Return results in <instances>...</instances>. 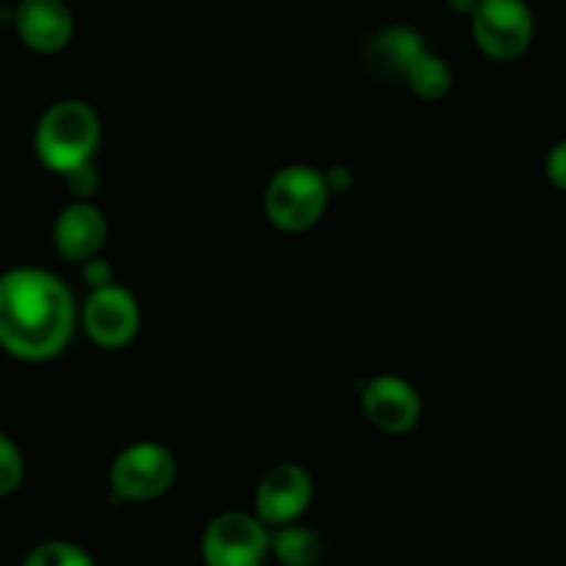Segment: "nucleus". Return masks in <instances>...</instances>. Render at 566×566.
<instances>
[{"label":"nucleus","mask_w":566,"mask_h":566,"mask_svg":"<svg viewBox=\"0 0 566 566\" xmlns=\"http://www.w3.org/2000/svg\"><path fill=\"white\" fill-rule=\"evenodd\" d=\"M75 298L55 274L20 265L0 276V346L25 363L59 357L75 332Z\"/></svg>","instance_id":"f257e3e1"},{"label":"nucleus","mask_w":566,"mask_h":566,"mask_svg":"<svg viewBox=\"0 0 566 566\" xmlns=\"http://www.w3.org/2000/svg\"><path fill=\"white\" fill-rule=\"evenodd\" d=\"M97 144L99 119L92 105L81 99H61L50 105L33 136L39 160L55 175H70L77 166L92 164Z\"/></svg>","instance_id":"f03ea898"},{"label":"nucleus","mask_w":566,"mask_h":566,"mask_svg":"<svg viewBox=\"0 0 566 566\" xmlns=\"http://www.w3.org/2000/svg\"><path fill=\"white\" fill-rule=\"evenodd\" d=\"M473 42L486 59L509 61L523 59L536 36V17L528 0H481L470 17Z\"/></svg>","instance_id":"7ed1b4c3"},{"label":"nucleus","mask_w":566,"mask_h":566,"mask_svg":"<svg viewBox=\"0 0 566 566\" xmlns=\"http://www.w3.org/2000/svg\"><path fill=\"white\" fill-rule=\"evenodd\" d=\"M324 175L313 166H287L265 188V216L276 230L302 232L318 224L329 205Z\"/></svg>","instance_id":"20e7f679"},{"label":"nucleus","mask_w":566,"mask_h":566,"mask_svg":"<svg viewBox=\"0 0 566 566\" xmlns=\"http://www.w3.org/2000/svg\"><path fill=\"white\" fill-rule=\"evenodd\" d=\"M269 553L271 534L254 514H219L202 536L205 566H263Z\"/></svg>","instance_id":"39448f33"},{"label":"nucleus","mask_w":566,"mask_h":566,"mask_svg":"<svg viewBox=\"0 0 566 566\" xmlns=\"http://www.w3.org/2000/svg\"><path fill=\"white\" fill-rule=\"evenodd\" d=\"M175 479V453L158 442H136L125 448L111 468V486L122 501H153L171 490Z\"/></svg>","instance_id":"423d86ee"},{"label":"nucleus","mask_w":566,"mask_h":566,"mask_svg":"<svg viewBox=\"0 0 566 566\" xmlns=\"http://www.w3.org/2000/svg\"><path fill=\"white\" fill-rule=\"evenodd\" d=\"M313 503V479L298 464H276L260 479L254 512L263 525H293Z\"/></svg>","instance_id":"0eeeda50"},{"label":"nucleus","mask_w":566,"mask_h":566,"mask_svg":"<svg viewBox=\"0 0 566 566\" xmlns=\"http://www.w3.org/2000/svg\"><path fill=\"white\" fill-rule=\"evenodd\" d=\"M142 313L130 291L119 285H105L92 291L86 307H83V326L86 335L103 348H122L136 337Z\"/></svg>","instance_id":"6e6552de"},{"label":"nucleus","mask_w":566,"mask_h":566,"mask_svg":"<svg viewBox=\"0 0 566 566\" xmlns=\"http://www.w3.org/2000/svg\"><path fill=\"white\" fill-rule=\"evenodd\" d=\"M363 412L368 423L385 434H407L415 429L423 415V403H420L418 390L401 376H374L365 381L363 387Z\"/></svg>","instance_id":"1a4fd4ad"},{"label":"nucleus","mask_w":566,"mask_h":566,"mask_svg":"<svg viewBox=\"0 0 566 566\" xmlns=\"http://www.w3.org/2000/svg\"><path fill=\"white\" fill-rule=\"evenodd\" d=\"M11 22L20 42L39 55L61 53L75 33V20L64 0H20Z\"/></svg>","instance_id":"9d476101"},{"label":"nucleus","mask_w":566,"mask_h":566,"mask_svg":"<svg viewBox=\"0 0 566 566\" xmlns=\"http://www.w3.org/2000/svg\"><path fill=\"white\" fill-rule=\"evenodd\" d=\"M108 238V221L103 210L88 202H75L64 208L55 219L53 243L55 252L72 263H88L103 249Z\"/></svg>","instance_id":"9b49d317"},{"label":"nucleus","mask_w":566,"mask_h":566,"mask_svg":"<svg viewBox=\"0 0 566 566\" xmlns=\"http://www.w3.org/2000/svg\"><path fill=\"white\" fill-rule=\"evenodd\" d=\"M426 50L423 36L409 25H387L370 39L368 61L370 70L379 72L381 77H401Z\"/></svg>","instance_id":"f8f14e48"},{"label":"nucleus","mask_w":566,"mask_h":566,"mask_svg":"<svg viewBox=\"0 0 566 566\" xmlns=\"http://www.w3.org/2000/svg\"><path fill=\"white\" fill-rule=\"evenodd\" d=\"M271 556L282 566H318L324 542L304 525H282L271 534Z\"/></svg>","instance_id":"ddd939ff"},{"label":"nucleus","mask_w":566,"mask_h":566,"mask_svg":"<svg viewBox=\"0 0 566 566\" xmlns=\"http://www.w3.org/2000/svg\"><path fill=\"white\" fill-rule=\"evenodd\" d=\"M403 83H407L420 99H442L451 92L453 72L451 66L446 64V59L423 50V53L412 61L407 75H403Z\"/></svg>","instance_id":"4468645a"},{"label":"nucleus","mask_w":566,"mask_h":566,"mask_svg":"<svg viewBox=\"0 0 566 566\" xmlns=\"http://www.w3.org/2000/svg\"><path fill=\"white\" fill-rule=\"evenodd\" d=\"M22 566H94L92 556L72 542H44L25 556Z\"/></svg>","instance_id":"2eb2a0df"},{"label":"nucleus","mask_w":566,"mask_h":566,"mask_svg":"<svg viewBox=\"0 0 566 566\" xmlns=\"http://www.w3.org/2000/svg\"><path fill=\"white\" fill-rule=\"evenodd\" d=\"M22 479H25V462L20 448L0 431V497L20 490Z\"/></svg>","instance_id":"dca6fc26"},{"label":"nucleus","mask_w":566,"mask_h":566,"mask_svg":"<svg viewBox=\"0 0 566 566\" xmlns=\"http://www.w3.org/2000/svg\"><path fill=\"white\" fill-rule=\"evenodd\" d=\"M64 177H66V186H70V191L81 199L92 197V193L99 188V175H97V169H94V164L77 166V169H72L70 175H64Z\"/></svg>","instance_id":"f3484780"},{"label":"nucleus","mask_w":566,"mask_h":566,"mask_svg":"<svg viewBox=\"0 0 566 566\" xmlns=\"http://www.w3.org/2000/svg\"><path fill=\"white\" fill-rule=\"evenodd\" d=\"M545 175H547V180H551V186L556 188V191L566 193V138H564V142L553 144L551 153H547Z\"/></svg>","instance_id":"a211bd4d"},{"label":"nucleus","mask_w":566,"mask_h":566,"mask_svg":"<svg viewBox=\"0 0 566 566\" xmlns=\"http://www.w3.org/2000/svg\"><path fill=\"white\" fill-rule=\"evenodd\" d=\"M83 280H86V285L92 287V291H97V287H105L111 285V269L108 263H103V260H88V263H83Z\"/></svg>","instance_id":"6ab92c4d"},{"label":"nucleus","mask_w":566,"mask_h":566,"mask_svg":"<svg viewBox=\"0 0 566 566\" xmlns=\"http://www.w3.org/2000/svg\"><path fill=\"white\" fill-rule=\"evenodd\" d=\"M481 0H446L448 9L453 11V14H464V17H473V11L479 9Z\"/></svg>","instance_id":"aec40b11"}]
</instances>
